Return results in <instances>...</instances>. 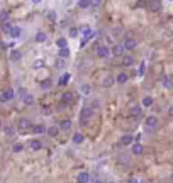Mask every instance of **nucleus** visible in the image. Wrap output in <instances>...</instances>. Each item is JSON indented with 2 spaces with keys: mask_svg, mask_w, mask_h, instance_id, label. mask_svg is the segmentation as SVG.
<instances>
[{
  "mask_svg": "<svg viewBox=\"0 0 173 183\" xmlns=\"http://www.w3.org/2000/svg\"><path fill=\"white\" fill-rule=\"evenodd\" d=\"M46 39H48L46 32H38V34H36V41H38V42H44Z\"/></svg>",
  "mask_w": 173,
  "mask_h": 183,
  "instance_id": "nucleus-21",
  "label": "nucleus"
},
{
  "mask_svg": "<svg viewBox=\"0 0 173 183\" xmlns=\"http://www.w3.org/2000/svg\"><path fill=\"white\" fill-rule=\"evenodd\" d=\"M77 36H78V29L77 27H71L70 29V37H77Z\"/></svg>",
  "mask_w": 173,
  "mask_h": 183,
  "instance_id": "nucleus-34",
  "label": "nucleus"
},
{
  "mask_svg": "<svg viewBox=\"0 0 173 183\" xmlns=\"http://www.w3.org/2000/svg\"><path fill=\"white\" fill-rule=\"evenodd\" d=\"M48 17H49L51 20H55V19H56V14H55V12H49V14H48Z\"/></svg>",
  "mask_w": 173,
  "mask_h": 183,
  "instance_id": "nucleus-41",
  "label": "nucleus"
},
{
  "mask_svg": "<svg viewBox=\"0 0 173 183\" xmlns=\"http://www.w3.org/2000/svg\"><path fill=\"white\" fill-rule=\"evenodd\" d=\"M22 148H24V146L22 144H20V142H17V144H14V153H20V151H22Z\"/></svg>",
  "mask_w": 173,
  "mask_h": 183,
  "instance_id": "nucleus-32",
  "label": "nucleus"
},
{
  "mask_svg": "<svg viewBox=\"0 0 173 183\" xmlns=\"http://www.w3.org/2000/svg\"><path fill=\"white\" fill-rule=\"evenodd\" d=\"M127 183H139V181H138V180H136V178H131V180H129Z\"/></svg>",
  "mask_w": 173,
  "mask_h": 183,
  "instance_id": "nucleus-43",
  "label": "nucleus"
},
{
  "mask_svg": "<svg viewBox=\"0 0 173 183\" xmlns=\"http://www.w3.org/2000/svg\"><path fill=\"white\" fill-rule=\"evenodd\" d=\"M10 59H12V61H19L20 59V51H17V49H16V51H10Z\"/></svg>",
  "mask_w": 173,
  "mask_h": 183,
  "instance_id": "nucleus-25",
  "label": "nucleus"
},
{
  "mask_svg": "<svg viewBox=\"0 0 173 183\" xmlns=\"http://www.w3.org/2000/svg\"><path fill=\"white\" fill-rule=\"evenodd\" d=\"M68 81H70V73H64V75H61V76H60V81H58V83H60V85H66Z\"/></svg>",
  "mask_w": 173,
  "mask_h": 183,
  "instance_id": "nucleus-18",
  "label": "nucleus"
},
{
  "mask_svg": "<svg viewBox=\"0 0 173 183\" xmlns=\"http://www.w3.org/2000/svg\"><path fill=\"white\" fill-rule=\"evenodd\" d=\"M7 19H9V12H5V10H3V12H0V20L3 22V20H7Z\"/></svg>",
  "mask_w": 173,
  "mask_h": 183,
  "instance_id": "nucleus-35",
  "label": "nucleus"
},
{
  "mask_svg": "<svg viewBox=\"0 0 173 183\" xmlns=\"http://www.w3.org/2000/svg\"><path fill=\"white\" fill-rule=\"evenodd\" d=\"M32 125H31V120L29 119H20L19 120V131H22V132H26V131H29Z\"/></svg>",
  "mask_w": 173,
  "mask_h": 183,
  "instance_id": "nucleus-4",
  "label": "nucleus"
},
{
  "mask_svg": "<svg viewBox=\"0 0 173 183\" xmlns=\"http://www.w3.org/2000/svg\"><path fill=\"white\" fill-rule=\"evenodd\" d=\"M127 80H129V76L126 73H119L117 76H115V81H117V83H126Z\"/></svg>",
  "mask_w": 173,
  "mask_h": 183,
  "instance_id": "nucleus-15",
  "label": "nucleus"
},
{
  "mask_svg": "<svg viewBox=\"0 0 173 183\" xmlns=\"http://www.w3.org/2000/svg\"><path fill=\"white\" fill-rule=\"evenodd\" d=\"M56 44H58V48H66V39H63V37H61V39H58V41H56Z\"/></svg>",
  "mask_w": 173,
  "mask_h": 183,
  "instance_id": "nucleus-31",
  "label": "nucleus"
},
{
  "mask_svg": "<svg viewBox=\"0 0 173 183\" xmlns=\"http://www.w3.org/2000/svg\"><path fill=\"white\" fill-rule=\"evenodd\" d=\"M31 2H32V3H41L42 0H31Z\"/></svg>",
  "mask_w": 173,
  "mask_h": 183,
  "instance_id": "nucleus-44",
  "label": "nucleus"
},
{
  "mask_svg": "<svg viewBox=\"0 0 173 183\" xmlns=\"http://www.w3.org/2000/svg\"><path fill=\"white\" fill-rule=\"evenodd\" d=\"M170 114H171V115H173V107H171V109H170Z\"/></svg>",
  "mask_w": 173,
  "mask_h": 183,
  "instance_id": "nucleus-45",
  "label": "nucleus"
},
{
  "mask_svg": "<svg viewBox=\"0 0 173 183\" xmlns=\"http://www.w3.org/2000/svg\"><path fill=\"white\" fill-rule=\"evenodd\" d=\"M143 105L144 107H151V105H153V98H151V97H144V98H143Z\"/></svg>",
  "mask_w": 173,
  "mask_h": 183,
  "instance_id": "nucleus-27",
  "label": "nucleus"
},
{
  "mask_svg": "<svg viewBox=\"0 0 173 183\" xmlns=\"http://www.w3.org/2000/svg\"><path fill=\"white\" fill-rule=\"evenodd\" d=\"M78 7H80V9H86V7H90V0H80V2H78Z\"/></svg>",
  "mask_w": 173,
  "mask_h": 183,
  "instance_id": "nucleus-30",
  "label": "nucleus"
},
{
  "mask_svg": "<svg viewBox=\"0 0 173 183\" xmlns=\"http://www.w3.org/2000/svg\"><path fill=\"white\" fill-rule=\"evenodd\" d=\"M124 44H115L114 46V48H112V54L114 56H122V54H124Z\"/></svg>",
  "mask_w": 173,
  "mask_h": 183,
  "instance_id": "nucleus-7",
  "label": "nucleus"
},
{
  "mask_svg": "<svg viewBox=\"0 0 173 183\" xmlns=\"http://www.w3.org/2000/svg\"><path fill=\"white\" fill-rule=\"evenodd\" d=\"M61 100H63L64 105H70V103L73 102V93H71V92H64V95H63V98H61Z\"/></svg>",
  "mask_w": 173,
  "mask_h": 183,
  "instance_id": "nucleus-9",
  "label": "nucleus"
},
{
  "mask_svg": "<svg viewBox=\"0 0 173 183\" xmlns=\"http://www.w3.org/2000/svg\"><path fill=\"white\" fill-rule=\"evenodd\" d=\"M102 3V0H90V7H99Z\"/></svg>",
  "mask_w": 173,
  "mask_h": 183,
  "instance_id": "nucleus-36",
  "label": "nucleus"
},
{
  "mask_svg": "<svg viewBox=\"0 0 173 183\" xmlns=\"http://www.w3.org/2000/svg\"><path fill=\"white\" fill-rule=\"evenodd\" d=\"M80 119H82V122H83V124H86V122L92 119V109H90V107H83V109H82Z\"/></svg>",
  "mask_w": 173,
  "mask_h": 183,
  "instance_id": "nucleus-1",
  "label": "nucleus"
},
{
  "mask_svg": "<svg viewBox=\"0 0 173 183\" xmlns=\"http://www.w3.org/2000/svg\"><path fill=\"white\" fill-rule=\"evenodd\" d=\"M14 98V90H3L2 93H0V102H9V100Z\"/></svg>",
  "mask_w": 173,
  "mask_h": 183,
  "instance_id": "nucleus-3",
  "label": "nucleus"
},
{
  "mask_svg": "<svg viewBox=\"0 0 173 183\" xmlns=\"http://www.w3.org/2000/svg\"><path fill=\"white\" fill-rule=\"evenodd\" d=\"M148 9H149V10H153V12H158V10L161 9V3L158 2V0H151V2L148 3Z\"/></svg>",
  "mask_w": 173,
  "mask_h": 183,
  "instance_id": "nucleus-8",
  "label": "nucleus"
},
{
  "mask_svg": "<svg viewBox=\"0 0 173 183\" xmlns=\"http://www.w3.org/2000/svg\"><path fill=\"white\" fill-rule=\"evenodd\" d=\"M132 63H134L132 56H122V66H132Z\"/></svg>",
  "mask_w": 173,
  "mask_h": 183,
  "instance_id": "nucleus-14",
  "label": "nucleus"
},
{
  "mask_svg": "<svg viewBox=\"0 0 173 183\" xmlns=\"http://www.w3.org/2000/svg\"><path fill=\"white\" fill-rule=\"evenodd\" d=\"M58 132H60V129H58L56 125H53V127H49V129H48V134L51 136V137H56Z\"/></svg>",
  "mask_w": 173,
  "mask_h": 183,
  "instance_id": "nucleus-23",
  "label": "nucleus"
},
{
  "mask_svg": "<svg viewBox=\"0 0 173 183\" xmlns=\"http://www.w3.org/2000/svg\"><path fill=\"white\" fill-rule=\"evenodd\" d=\"M29 146H31V149L38 151V149H41V148H42V142L39 141V139H32V141L29 142Z\"/></svg>",
  "mask_w": 173,
  "mask_h": 183,
  "instance_id": "nucleus-12",
  "label": "nucleus"
},
{
  "mask_svg": "<svg viewBox=\"0 0 173 183\" xmlns=\"http://www.w3.org/2000/svg\"><path fill=\"white\" fill-rule=\"evenodd\" d=\"M77 181L78 183H88L90 181V175L86 173V171H80L78 176H77Z\"/></svg>",
  "mask_w": 173,
  "mask_h": 183,
  "instance_id": "nucleus-5",
  "label": "nucleus"
},
{
  "mask_svg": "<svg viewBox=\"0 0 173 183\" xmlns=\"http://www.w3.org/2000/svg\"><path fill=\"white\" fill-rule=\"evenodd\" d=\"M73 142H75V144H80V142H83V134L77 132V134L73 136Z\"/></svg>",
  "mask_w": 173,
  "mask_h": 183,
  "instance_id": "nucleus-24",
  "label": "nucleus"
},
{
  "mask_svg": "<svg viewBox=\"0 0 173 183\" xmlns=\"http://www.w3.org/2000/svg\"><path fill=\"white\" fill-rule=\"evenodd\" d=\"M41 87L44 88V90H46V88H51V80H44V81H41Z\"/></svg>",
  "mask_w": 173,
  "mask_h": 183,
  "instance_id": "nucleus-33",
  "label": "nucleus"
},
{
  "mask_svg": "<svg viewBox=\"0 0 173 183\" xmlns=\"http://www.w3.org/2000/svg\"><path fill=\"white\" fill-rule=\"evenodd\" d=\"M121 144H124V146L132 144V136H122V137H121Z\"/></svg>",
  "mask_w": 173,
  "mask_h": 183,
  "instance_id": "nucleus-16",
  "label": "nucleus"
},
{
  "mask_svg": "<svg viewBox=\"0 0 173 183\" xmlns=\"http://www.w3.org/2000/svg\"><path fill=\"white\" fill-rule=\"evenodd\" d=\"M70 56V49H68V46L66 48H61L60 49V58H68Z\"/></svg>",
  "mask_w": 173,
  "mask_h": 183,
  "instance_id": "nucleus-26",
  "label": "nucleus"
},
{
  "mask_svg": "<svg viewBox=\"0 0 173 183\" xmlns=\"http://www.w3.org/2000/svg\"><path fill=\"white\" fill-rule=\"evenodd\" d=\"M144 148L143 144H139V142H136V144H132V154H136V156H139V154H143Z\"/></svg>",
  "mask_w": 173,
  "mask_h": 183,
  "instance_id": "nucleus-11",
  "label": "nucleus"
},
{
  "mask_svg": "<svg viewBox=\"0 0 173 183\" xmlns=\"http://www.w3.org/2000/svg\"><path fill=\"white\" fill-rule=\"evenodd\" d=\"M171 180H173V176H171Z\"/></svg>",
  "mask_w": 173,
  "mask_h": 183,
  "instance_id": "nucleus-47",
  "label": "nucleus"
},
{
  "mask_svg": "<svg viewBox=\"0 0 173 183\" xmlns=\"http://www.w3.org/2000/svg\"><path fill=\"white\" fill-rule=\"evenodd\" d=\"M22 100H24V103H32V95H29V93L26 90H22Z\"/></svg>",
  "mask_w": 173,
  "mask_h": 183,
  "instance_id": "nucleus-17",
  "label": "nucleus"
},
{
  "mask_svg": "<svg viewBox=\"0 0 173 183\" xmlns=\"http://www.w3.org/2000/svg\"><path fill=\"white\" fill-rule=\"evenodd\" d=\"M156 124H158V119H156L154 115H148V117H146V127H148V129L156 127Z\"/></svg>",
  "mask_w": 173,
  "mask_h": 183,
  "instance_id": "nucleus-6",
  "label": "nucleus"
},
{
  "mask_svg": "<svg viewBox=\"0 0 173 183\" xmlns=\"http://www.w3.org/2000/svg\"><path fill=\"white\" fill-rule=\"evenodd\" d=\"M95 51H97V56H100V58H105V56L110 53V49L107 48L105 44H99V46L95 48Z\"/></svg>",
  "mask_w": 173,
  "mask_h": 183,
  "instance_id": "nucleus-2",
  "label": "nucleus"
},
{
  "mask_svg": "<svg viewBox=\"0 0 173 183\" xmlns=\"http://www.w3.org/2000/svg\"><path fill=\"white\" fill-rule=\"evenodd\" d=\"M32 131H34L36 134H42V132L46 131V127L42 124H38V125H34V127H32Z\"/></svg>",
  "mask_w": 173,
  "mask_h": 183,
  "instance_id": "nucleus-22",
  "label": "nucleus"
},
{
  "mask_svg": "<svg viewBox=\"0 0 173 183\" xmlns=\"http://www.w3.org/2000/svg\"><path fill=\"white\" fill-rule=\"evenodd\" d=\"M3 131H5L7 136H14V134H16V131H14L12 125H5V127H3Z\"/></svg>",
  "mask_w": 173,
  "mask_h": 183,
  "instance_id": "nucleus-28",
  "label": "nucleus"
},
{
  "mask_svg": "<svg viewBox=\"0 0 173 183\" xmlns=\"http://www.w3.org/2000/svg\"><path fill=\"white\" fill-rule=\"evenodd\" d=\"M60 129H64V131L71 129V120L70 119H63V120L60 122Z\"/></svg>",
  "mask_w": 173,
  "mask_h": 183,
  "instance_id": "nucleus-13",
  "label": "nucleus"
},
{
  "mask_svg": "<svg viewBox=\"0 0 173 183\" xmlns=\"http://www.w3.org/2000/svg\"><path fill=\"white\" fill-rule=\"evenodd\" d=\"M127 158H129L127 154H121V161H122V163H124V164H127V161H129Z\"/></svg>",
  "mask_w": 173,
  "mask_h": 183,
  "instance_id": "nucleus-38",
  "label": "nucleus"
},
{
  "mask_svg": "<svg viewBox=\"0 0 173 183\" xmlns=\"http://www.w3.org/2000/svg\"><path fill=\"white\" fill-rule=\"evenodd\" d=\"M163 85H165V87H170V85H171V83H170V78H168V76L163 78Z\"/></svg>",
  "mask_w": 173,
  "mask_h": 183,
  "instance_id": "nucleus-39",
  "label": "nucleus"
},
{
  "mask_svg": "<svg viewBox=\"0 0 173 183\" xmlns=\"http://www.w3.org/2000/svg\"><path fill=\"white\" fill-rule=\"evenodd\" d=\"M102 83H104V87H110V85L114 83L112 76H105V78H104V81H102Z\"/></svg>",
  "mask_w": 173,
  "mask_h": 183,
  "instance_id": "nucleus-29",
  "label": "nucleus"
},
{
  "mask_svg": "<svg viewBox=\"0 0 173 183\" xmlns=\"http://www.w3.org/2000/svg\"><path fill=\"white\" fill-rule=\"evenodd\" d=\"M39 66H42V61H41V59H38V61L34 63V68H39Z\"/></svg>",
  "mask_w": 173,
  "mask_h": 183,
  "instance_id": "nucleus-42",
  "label": "nucleus"
},
{
  "mask_svg": "<svg viewBox=\"0 0 173 183\" xmlns=\"http://www.w3.org/2000/svg\"><path fill=\"white\" fill-rule=\"evenodd\" d=\"M124 48L127 49V51H132V49L136 48V41H134V39H131V37H129V39H126V42H124Z\"/></svg>",
  "mask_w": 173,
  "mask_h": 183,
  "instance_id": "nucleus-10",
  "label": "nucleus"
},
{
  "mask_svg": "<svg viewBox=\"0 0 173 183\" xmlns=\"http://www.w3.org/2000/svg\"><path fill=\"white\" fill-rule=\"evenodd\" d=\"M0 127H2V122H0Z\"/></svg>",
  "mask_w": 173,
  "mask_h": 183,
  "instance_id": "nucleus-46",
  "label": "nucleus"
},
{
  "mask_svg": "<svg viewBox=\"0 0 173 183\" xmlns=\"http://www.w3.org/2000/svg\"><path fill=\"white\" fill-rule=\"evenodd\" d=\"M20 32H22V31H20V27H12L9 34H10V37H19Z\"/></svg>",
  "mask_w": 173,
  "mask_h": 183,
  "instance_id": "nucleus-20",
  "label": "nucleus"
},
{
  "mask_svg": "<svg viewBox=\"0 0 173 183\" xmlns=\"http://www.w3.org/2000/svg\"><path fill=\"white\" fill-rule=\"evenodd\" d=\"M131 115H134V117L141 115V107H139V105H132L131 107Z\"/></svg>",
  "mask_w": 173,
  "mask_h": 183,
  "instance_id": "nucleus-19",
  "label": "nucleus"
},
{
  "mask_svg": "<svg viewBox=\"0 0 173 183\" xmlns=\"http://www.w3.org/2000/svg\"><path fill=\"white\" fill-rule=\"evenodd\" d=\"M82 93H85V95H88V93H90V87H88V85H83V87H82Z\"/></svg>",
  "mask_w": 173,
  "mask_h": 183,
  "instance_id": "nucleus-37",
  "label": "nucleus"
},
{
  "mask_svg": "<svg viewBox=\"0 0 173 183\" xmlns=\"http://www.w3.org/2000/svg\"><path fill=\"white\" fill-rule=\"evenodd\" d=\"M56 68H63V59H61V58L56 61Z\"/></svg>",
  "mask_w": 173,
  "mask_h": 183,
  "instance_id": "nucleus-40",
  "label": "nucleus"
}]
</instances>
